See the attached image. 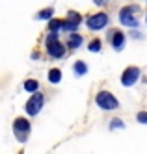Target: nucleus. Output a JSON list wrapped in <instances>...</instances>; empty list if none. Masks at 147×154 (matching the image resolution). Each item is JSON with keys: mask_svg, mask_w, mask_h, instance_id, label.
I'll list each match as a JSON object with an SVG mask.
<instances>
[{"mask_svg": "<svg viewBox=\"0 0 147 154\" xmlns=\"http://www.w3.org/2000/svg\"><path fill=\"white\" fill-rule=\"evenodd\" d=\"M21 154H22V152H21Z\"/></svg>", "mask_w": 147, "mask_h": 154, "instance_id": "19", "label": "nucleus"}, {"mask_svg": "<svg viewBox=\"0 0 147 154\" xmlns=\"http://www.w3.org/2000/svg\"><path fill=\"white\" fill-rule=\"evenodd\" d=\"M95 102L99 108H103V109H116L117 108V100H116V97L108 93V91H101L95 98Z\"/></svg>", "mask_w": 147, "mask_h": 154, "instance_id": "1", "label": "nucleus"}, {"mask_svg": "<svg viewBox=\"0 0 147 154\" xmlns=\"http://www.w3.org/2000/svg\"><path fill=\"white\" fill-rule=\"evenodd\" d=\"M37 85H39V84H37L36 80H26V82H24V89H26V91H36Z\"/></svg>", "mask_w": 147, "mask_h": 154, "instance_id": "13", "label": "nucleus"}, {"mask_svg": "<svg viewBox=\"0 0 147 154\" xmlns=\"http://www.w3.org/2000/svg\"><path fill=\"white\" fill-rule=\"evenodd\" d=\"M47 48H49V54L52 58H62L65 54V48L60 41H56V35H50L49 41H47Z\"/></svg>", "mask_w": 147, "mask_h": 154, "instance_id": "4", "label": "nucleus"}, {"mask_svg": "<svg viewBox=\"0 0 147 154\" xmlns=\"http://www.w3.org/2000/svg\"><path fill=\"white\" fill-rule=\"evenodd\" d=\"M60 28H63V23H62V20H50V30H52V32L60 30Z\"/></svg>", "mask_w": 147, "mask_h": 154, "instance_id": "15", "label": "nucleus"}, {"mask_svg": "<svg viewBox=\"0 0 147 154\" xmlns=\"http://www.w3.org/2000/svg\"><path fill=\"white\" fill-rule=\"evenodd\" d=\"M43 95H34L30 100L26 102V113L28 115H37L41 112V108H43Z\"/></svg>", "mask_w": 147, "mask_h": 154, "instance_id": "5", "label": "nucleus"}, {"mask_svg": "<svg viewBox=\"0 0 147 154\" xmlns=\"http://www.w3.org/2000/svg\"><path fill=\"white\" fill-rule=\"evenodd\" d=\"M108 24V15L106 13H97V15H91L88 17V26L89 30H101Z\"/></svg>", "mask_w": 147, "mask_h": 154, "instance_id": "6", "label": "nucleus"}, {"mask_svg": "<svg viewBox=\"0 0 147 154\" xmlns=\"http://www.w3.org/2000/svg\"><path fill=\"white\" fill-rule=\"evenodd\" d=\"M13 128H15V136H17V139H19V141H24L26 136H28V132H30V123H28L26 119L19 117V119H15Z\"/></svg>", "mask_w": 147, "mask_h": 154, "instance_id": "3", "label": "nucleus"}, {"mask_svg": "<svg viewBox=\"0 0 147 154\" xmlns=\"http://www.w3.org/2000/svg\"><path fill=\"white\" fill-rule=\"evenodd\" d=\"M136 11H138V8H136V6L123 8V9H121V13H119L121 24H125V26H136V24H138V20H136V17H134V13H136Z\"/></svg>", "mask_w": 147, "mask_h": 154, "instance_id": "2", "label": "nucleus"}, {"mask_svg": "<svg viewBox=\"0 0 147 154\" xmlns=\"http://www.w3.org/2000/svg\"><path fill=\"white\" fill-rule=\"evenodd\" d=\"M86 71H88V67H86L84 61H76V63H75V72H78V74H86Z\"/></svg>", "mask_w": 147, "mask_h": 154, "instance_id": "12", "label": "nucleus"}, {"mask_svg": "<svg viewBox=\"0 0 147 154\" xmlns=\"http://www.w3.org/2000/svg\"><path fill=\"white\" fill-rule=\"evenodd\" d=\"M80 45H82V37L78 35V34H73L69 37V47L71 48H76V47H80Z\"/></svg>", "mask_w": 147, "mask_h": 154, "instance_id": "11", "label": "nucleus"}, {"mask_svg": "<svg viewBox=\"0 0 147 154\" xmlns=\"http://www.w3.org/2000/svg\"><path fill=\"white\" fill-rule=\"evenodd\" d=\"M49 80H50V84H58L62 80V71L60 69H52L49 72Z\"/></svg>", "mask_w": 147, "mask_h": 154, "instance_id": "10", "label": "nucleus"}, {"mask_svg": "<svg viewBox=\"0 0 147 154\" xmlns=\"http://www.w3.org/2000/svg\"><path fill=\"white\" fill-rule=\"evenodd\" d=\"M123 43H125V35H123L121 32H114V34H112V47L119 50L123 47Z\"/></svg>", "mask_w": 147, "mask_h": 154, "instance_id": "9", "label": "nucleus"}, {"mask_svg": "<svg viewBox=\"0 0 147 154\" xmlns=\"http://www.w3.org/2000/svg\"><path fill=\"white\" fill-rule=\"evenodd\" d=\"M89 50H91V52H99L101 50V41L99 39L91 41V43H89Z\"/></svg>", "mask_w": 147, "mask_h": 154, "instance_id": "14", "label": "nucleus"}, {"mask_svg": "<svg viewBox=\"0 0 147 154\" xmlns=\"http://www.w3.org/2000/svg\"><path fill=\"white\" fill-rule=\"evenodd\" d=\"M138 121L143 123V125H147V112H140L138 113Z\"/></svg>", "mask_w": 147, "mask_h": 154, "instance_id": "17", "label": "nucleus"}, {"mask_svg": "<svg viewBox=\"0 0 147 154\" xmlns=\"http://www.w3.org/2000/svg\"><path fill=\"white\" fill-rule=\"evenodd\" d=\"M93 2H95L97 6H103V4H106V0H93Z\"/></svg>", "mask_w": 147, "mask_h": 154, "instance_id": "18", "label": "nucleus"}, {"mask_svg": "<svg viewBox=\"0 0 147 154\" xmlns=\"http://www.w3.org/2000/svg\"><path fill=\"white\" fill-rule=\"evenodd\" d=\"M138 76H140V71L136 67H129V69H125V72L121 74V84L123 85H132L138 80Z\"/></svg>", "mask_w": 147, "mask_h": 154, "instance_id": "7", "label": "nucleus"}, {"mask_svg": "<svg viewBox=\"0 0 147 154\" xmlns=\"http://www.w3.org/2000/svg\"><path fill=\"white\" fill-rule=\"evenodd\" d=\"M52 17V9L49 8V9H43V11L37 15V19H50Z\"/></svg>", "mask_w": 147, "mask_h": 154, "instance_id": "16", "label": "nucleus"}, {"mask_svg": "<svg viewBox=\"0 0 147 154\" xmlns=\"http://www.w3.org/2000/svg\"><path fill=\"white\" fill-rule=\"evenodd\" d=\"M78 24H80V15H78L76 11H69V15H67L65 23H63V28H67V30H76Z\"/></svg>", "mask_w": 147, "mask_h": 154, "instance_id": "8", "label": "nucleus"}]
</instances>
